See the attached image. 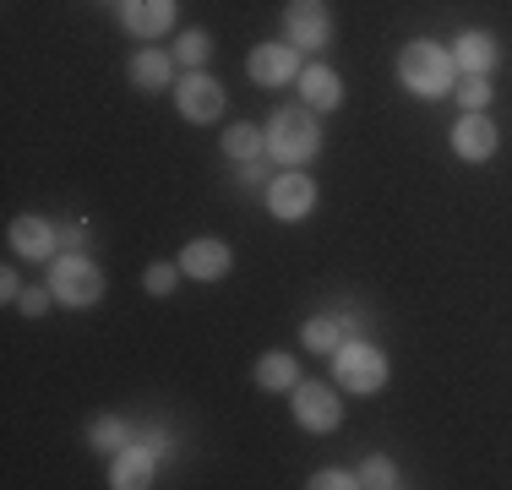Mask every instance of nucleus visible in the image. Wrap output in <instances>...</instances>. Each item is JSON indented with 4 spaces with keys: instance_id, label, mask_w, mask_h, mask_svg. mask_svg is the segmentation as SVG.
Returning a JSON list of instances; mask_svg holds the SVG:
<instances>
[{
    "instance_id": "11",
    "label": "nucleus",
    "mask_w": 512,
    "mask_h": 490,
    "mask_svg": "<svg viewBox=\"0 0 512 490\" xmlns=\"http://www.w3.org/2000/svg\"><path fill=\"white\" fill-rule=\"evenodd\" d=\"M246 71H251L256 88H289L300 77V49L289 39H267L246 55Z\"/></svg>"
},
{
    "instance_id": "24",
    "label": "nucleus",
    "mask_w": 512,
    "mask_h": 490,
    "mask_svg": "<svg viewBox=\"0 0 512 490\" xmlns=\"http://www.w3.org/2000/svg\"><path fill=\"white\" fill-rule=\"evenodd\" d=\"M180 262H153L148 273H142V289L153 294V300H169V294H175V284H180Z\"/></svg>"
},
{
    "instance_id": "27",
    "label": "nucleus",
    "mask_w": 512,
    "mask_h": 490,
    "mask_svg": "<svg viewBox=\"0 0 512 490\" xmlns=\"http://www.w3.org/2000/svg\"><path fill=\"white\" fill-rule=\"evenodd\" d=\"M50 305H55V289H50V284H33V289L17 294V311H22V316H44Z\"/></svg>"
},
{
    "instance_id": "23",
    "label": "nucleus",
    "mask_w": 512,
    "mask_h": 490,
    "mask_svg": "<svg viewBox=\"0 0 512 490\" xmlns=\"http://www.w3.org/2000/svg\"><path fill=\"white\" fill-rule=\"evenodd\" d=\"M355 474H360V485H365V490H393V485H404V480H398V463H393V458H382V452H371V458H365Z\"/></svg>"
},
{
    "instance_id": "26",
    "label": "nucleus",
    "mask_w": 512,
    "mask_h": 490,
    "mask_svg": "<svg viewBox=\"0 0 512 490\" xmlns=\"http://www.w3.org/2000/svg\"><path fill=\"white\" fill-rule=\"evenodd\" d=\"M306 485H311V490H355L360 474H355V469H316Z\"/></svg>"
},
{
    "instance_id": "21",
    "label": "nucleus",
    "mask_w": 512,
    "mask_h": 490,
    "mask_svg": "<svg viewBox=\"0 0 512 490\" xmlns=\"http://www.w3.org/2000/svg\"><path fill=\"white\" fill-rule=\"evenodd\" d=\"M126 441H131V420H120V414H99V420L88 425V447L104 452V458H115Z\"/></svg>"
},
{
    "instance_id": "13",
    "label": "nucleus",
    "mask_w": 512,
    "mask_h": 490,
    "mask_svg": "<svg viewBox=\"0 0 512 490\" xmlns=\"http://www.w3.org/2000/svg\"><path fill=\"white\" fill-rule=\"evenodd\" d=\"M158 458L164 452L153 441H126V447L109 458V490H148L153 474H158Z\"/></svg>"
},
{
    "instance_id": "20",
    "label": "nucleus",
    "mask_w": 512,
    "mask_h": 490,
    "mask_svg": "<svg viewBox=\"0 0 512 490\" xmlns=\"http://www.w3.org/2000/svg\"><path fill=\"white\" fill-rule=\"evenodd\" d=\"M224 158H235V164H256V158L267 153V126H251V120H235V126L224 131Z\"/></svg>"
},
{
    "instance_id": "6",
    "label": "nucleus",
    "mask_w": 512,
    "mask_h": 490,
    "mask_svg": "<svg viewBox=\"0 0 512 490\" xmlns=\"http://www.w3.org/2000/svg\"><path fill=\"white\" fill-rule=\"evenodd\" d=\"M169 93H175L180 120H191V126H213V120H224V109H229L224 82L207 77V71H186V77H180Z\"/></svg>"
},
{
    "instance_id": "29",
    "label": "nucleus",
    "mask_w": 512,
    "mask_h": 490,
    "mask_svg": "<svg viewBox=\"0 0 512 490\" xmlns=\"http://www.w3.org/2000/svg\"><path fill=\"white\" fill-rule=\"evenodd\" d=\"M17 294H22V284H17V273L6 267V273H0V300H11V305H17Z\"/></svg>"
},
{
    "instance_id": "9",
    "label": "nucleus",
    "mask_w": 512,
    "mask_h": 490,
    "mask_svg": "<svg viewBox=\"0 0 512 490\" xmlns=\"http://www.w3.org/2000/svg\"><path fill=\"white\" fill-rule=\"evenodd\" d=\"M447 142H453V158H463V164H491L496 147H502V131L485 109H463L453 131H447Z\"/></svg>"
},
{
    "instance_id": "10",
    "label": "nucleus",
    "mask_w": 512,
    "mask_h": 490,
    "mask_svg": "<svg viewBox=\"0 0 512 490\" xmlns=\"http://www.w3.org/2000/svg\"><path fill=\"white\" fill-rule=\"evenodd\" d=\"M284 39L295 49H327L333 44V11H327V0H289L284 6Z\"/></svg>"
},
{
    "instance_id": "19",
    "label": "nucleus",
    "mask_w": 512,
    "mask_h": 490,
    "mask_svg": "<svg viewBox=\"0 0 512 490\" xmlns=\"http://www.w3.org/2000/svg\"><path fill=\"white\" fill-rule=\"evenodd\" d=\"M256 387L262 392H295V382H300V365H295V354L289 349H267L262 360H256Z\"/></svg>"
},
{
    "instance_id": "17",
    "label": "nucleus",
    "mask_w": 512,
    "mask_h": 490,
    "mask_svg": "<svg viewBox=\"0 0 512 490\" xmlns=\"http://www.w3.org/2000/svg\"><path fill=\"white\" fill-rule=\"evenodd\" d=\"M120 28L131 39H164L175 28V0H120Z\"/></svg>"
},
{
    "instance_id": "14",
    "label": "nucleus",
    "mask_w": 512,
    "mask_h": 490,
    "mask_svg": "<svg viewBox=\"0 0 512 490\" xmlns=\"http://www.w3.org/2000/svg\"><path fill=\"white\" fill-rule=\"evenodd\" d=\"M447 49H453L458 77H491L496 60H502V44H496V33H491V28H463Z\"/></svg>"
},
{
    "instance_id": "28",
    "label": "nucleus",
    "mask_w": 512,
    "mask_h": 490,
    "mask_svg": "<svg viewBox=\"0 0 512 490\" xmlns=\"http://www.w3.org/2000/svg\"><path fill=\"white\" fill-rule=\"evenodd\" d=\"M82 240H88V224H82V218H77V224H60V245H71V251H77Z\"/></svg>"
},
{
    "instance_id": "8",
    "label": "nucleus",
    "mask_w": 512,
    "mask_h": 490,
    "mask_svg": "<svg viewBox=\"0 0 512 490\" xmlns=\"http://www.w3.org/2000/svg\"><path fill=\"white\" fill-rule=\"evenodd\" d=\"M175 262H180V273H186L191 284H224L229 267H235V245L218 240V235H197V240L180 245Z\"/></svg>"
},
{
    "instance_id": "4",
    "label": "nucleus",
    "mask_w": 512,
    "mask_h": 490,
    "mask_svg": "<svg viewBox=\"0 0 512 490\" xmlns=\"http://www.w3.org/2000/svg\"><path fill=\"white\" fill-rule=\"evenodd\" d=\"M50 289L55 305H66V311H93L104 300V267L88 251H60L50 262Z\"/></svg>"
},
{
    "instance_id": "5",
    "label": "nucleus",
    "mask_w": 512,
    "mask_h": 490,
    "mask_svg": "<svg viewBox=\"0 0 512 490\" xmlns=\"http://www.w3.org/2000/svg\"><path fill=\"white\" fill-rule=\"evenodd\" d=\"M289 403H295V425L311 436H327L344 425V398H338V382H306L300 376L295 392H289Z\"/></svg>"
},
{
    "instance_id": "2",
    "label": "nucleus",
    "mask_w": 512,
    "mask_h": 490,
    "mask_svg": "<svg viewBox=\"0 0 512 490\" xmlns=\"http://www.w3.org/2000/svg\"><path fill=\"white\" fill-rule=\"evenodd\" d=\"M322 153V120L306 104H284L267 115V158L284 169H306Z\"/></svg>"
},
{
    "instance_id": "1",
    "label": "nucleus",
    "mask_w": 512,
    "mask_h": 490,
    "mask_svg": "<svg viewBox=\"0 0 512 490\" xmlns=\"http://www.w3.org/2000/svg\"><path fill=\"white\" fill-rule=\"evenodd\" d=\"M398 88L409 98H447L458 88V66H453V49L436 44V39H409L398 49Z\"/></svg>"
},
{
    "instance_id": "12",
    "label": "nucleus",
    "mask_w": 512,
    "mask_h": 490,
    "mask_svg": "<svg viewBox=\"0 0 512 490\" xmlns=\"http://www.w3.org/2000/svg\"><path fill=\"white\" fill-rule=\"evenodd\" d=\"M6 240H11V251H17L22 262H55L60 256V229L44 213H17L11 229H6Z\"/></svg>"
},
{
    "instance_id": "16",
    "label": "nucleus",
    "mask_w": 512,
    "mask_h": 490,
    "mask_svg": "<svg viewBox=\"0 0 512 490\" xmlns=\"http://www.w3.org/2000/svg\"><path fill=\"white\" fill-rule=\"evenodd\" d=\"M175 66H180V60L169 55V49L142 44L137 55L126 60V77H131V88H137V93H164V88H175Z\"/></svg>"
},
{
    "instance_id": "3",
    "label": "nucleus",
    "mask_w": 512,
    "mask_h": 490,
    "mask_svg": "<svg viewBox=\"0 0 512 490\" xmlns=\"http://www.w3.org/2000/svg\"><path fill=\"white\" fill-rule=\"evenodd\" d=\"M333 382H338V392H349V398H376V392L393 382V360H387L382 343L355 333L333 349Z\"/></svg>"
},
{
    "instance_id": "22",
    "label": "nucleus",
    "mask_w": 512,
    "mask_h": 490,
    "mask_svg": "<svg viewBox=\"0 0 512 490\" xmlns=\"http://www.w3.org/2000/svg\"><path fill=\"white\" fill-rule=\"evenodd\" d=\"M169 55H175L180 66L202 71L207 60H213V33H207V28H186V33H180V39H175V49H169Z\"/></svg>"
},
{
    "instance_id": "25",
    "label": "nucleus",
    "mask_w": 512,
    "mask_h": 490,
    "mask_svg": "<svg viewBox=\"0 0 512 490\" xmlns=\"http://www.w3.org/2000/svg\"><path fill=\"white\" fill-rule=\"evenodd\" d=\"M491 77H458V88H453V98H458V109H485L491 104Z\"/></svg>"
},
{
    "instance_id": "7",
    "label": "nucleus",
    "mask_w": 512,
    "mask_h": 490,
    "mask_svg": "<svg viewBox=\"0 0 512 490\" xmlns=\"http://www.w3.org/2000/svg\"><path fill=\"white\" fill-rule=\"evenodd\" d=\"M316 180L306 175V169H284V175H273L267 180V191H262V202H267V213L278 218V224H300V218H311L316 213Z\"/></svg>"
},
{
    "instance_id": "18",
    "label": "nucleus",
    "mask_w": 512,
    "mask_h": 490,
    "mask_svg": "<svg viewBox=\"0 0 512 490\" xmlns=\"http://www.w3.org/2000/svg\"><path fill=\"white\" fill-rule=\"evenodd\" d=\"M295 93H300V104L306 109H338L344 104V77H338L333 66H322V60H311V66H300V77H295Z\"/></svg>"
},
{
    "instance_id": "15",
    "label": "nucleus",
    "mask_w": 512,
    "mask_h": 490,
    "mask_svg": "<svg viewBox=\"0 0 512 490\" xmlns=\"http://www.w3.org/2000/svg\"><path fill=\"white\" fill-rule=\"evenodd\" d=\"M365 327V316L355 311H322V316H306V327H300V349L311 354H333L344 338H355Z\"/></svg>"
}]
</instances>
